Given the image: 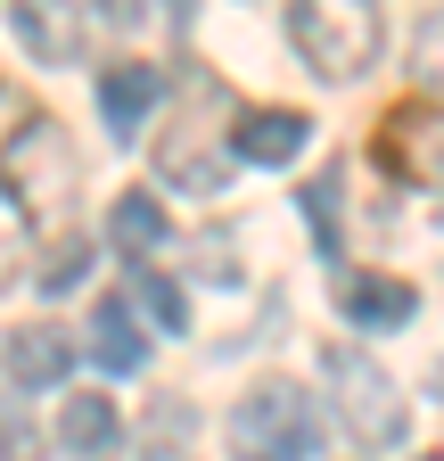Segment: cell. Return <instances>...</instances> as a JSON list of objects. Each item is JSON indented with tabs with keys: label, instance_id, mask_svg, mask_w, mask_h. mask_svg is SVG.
<instances>
[{
	"label": "cell",
	"instance_id": "cell-1",
	"mask_svg": "<svg viewBox=\"0 0 444 461\" xmlns=\"http://www.w3.org/2000/svg\"><path fill=\"white\" fill-rule=\"evenodd\" d=\"M0 198L17 214H67L83 198V157L58 115H17V132L0 140Z\"/></svg>",
	"mask_w": 444,
	"mask_h": 461
},
{
	"label": "cell",
	"instance_id": "cell-2",
	"mask_svg": "<svg viewBox=\"0 0 444 461\" xmlns=\"http://www.w3.org/2000/svg\"><path fill=\"white\" fill-rule=\"evenodd\" d=\"M321 412L297 379H255L231 403V461H313Z\"/></svg>",
	"mask_w": 444,
	"mask_h": 461
},
{
	"label": "cell",
	"instance_id": "cell-3",
	"mask_svg": "<svg viewBox=\"0 0 444 461\" xmlns=\"http://www.w3.org/2000/svg\"><path fill=\"white\" fill-rule=\"evenodd\" d=\"M289 41L305 50V67L321 83H362L378 67V9L370 0H297L289 9Z\"/></svg>",
	"mask_w": 444,
	"mask_h": 461
},
{
	"label": "cell",
	"instance_id": "cell-4",
	"mask_svg": "<svg viewBox=\"0 0 444 461\" xmlns=\"http://www.w3.org/2000/svg\"><path fill=\"white\" fill-rule=\"evenodd\" d=\"M329 395H338V420L362 437V445H404V387L378 371V355L362 346H329Z\"/></svg>",
	"mask_w": 444,
	"mask_h": 461
},
{
	"label": "cell",
	"instance_id": "cell-5",
	"mask_svg": "<svg viewBox=\"0 0 444 461\" xmlns=\"http://www.w3.org/2000/svg\"><path fill=\"white\" fill-rule=\"evenodd\" d=\"M370 149H378L386 173H404V182H420V190H444V115H436L428 99L395 107V115L370 132Z\"/></svg>",
	"mask_w": 444,
	"mask_h": 461
},
{
	"label": "cell",
	"instance_id": "cell-6",
	"mask_svg": "<svg viewBox=\"0 0 444 461\" xmlns=\"http://www.w3.org/2000/svg\"><path fill=\"white\" fill-rule=\"evenodd\" d=\"M9 25H17V41L41 58V67L83 58V17H75V0H9Z\"/></svg>",
	"mask_w": 444,
	"mask_h": 461
},
{
	"label": "cell",
	"instance_id": "cell-7",
	"mask_svg": "<svg viewBox=\"0 0 444 461\" xmlns=\"http://www.w3.org/2000/svg\"><path fill=\"white\" fill-rule=\"evenodd\" d=\"M75 355H83V346H75L58 321H25V330H9V379H17V387H58V379L75 371Z\"/></svg>",
	"mask_w": 444,
	"mask_h": 461
},
{
	"label": "cell",
	"instance_id": "cell-8",
	"mask_svg": "<svg viewBox=\"0 0 444 461\" xmlns=\"http://www.w3.org/2000/svg\"><path fill=\"white\" fill-rule=\"evenodd\" d=\"M156 99H164V75L148 67V58H124V67L99 75V115H107V132H116V140L140 132V115H148Z\"/></svg>",
	"mask_w": 444,
	"mask_h": 461
},
{
	"label": "cell",
	"instance_id": "cell-9",
	"mask_svg": "<svg viewBox=\"0 0 444 461\" xmlns=\"http://www.w3.org/2000/svg\"><path fill=\"white\" fill-rule=\"evenodd\" d=\"M305 140H313V124H305L297 107H247L239 124H231V149L255 157V165H289Z\"/></svg>",
	"mask_w": 444,
	"mask_h": 461
},
{
	"label": "cell",
	"instance_id": "cell-10",
	"mask_svg": "<svg viewBox=\"0 0 444 461\" xmlns=\"http://www.w3.org/2000/svg\"><path fill=\"white\" fill-rule=\"evenodd\" d=\"M91 363L116 371V379H132L148 363V338H140V321H132L124 297H99V313H91Z\"/></svg>",
	"mask_w": 444,
	"mask_h": 461
},
{
	"label": "cell",
	"instance_id": "cell-11",
	"mask_svg": "<svg viewBox=\"0 0 444 461\" xmlns=\"http://www.w3.org/2000/svg\"><path fill=\"white\" fill-rule=\"evenodd\" d=\"M338 305H346V321L354 330H395V321H412L420 313V297H412V280H370V272H354L346 288H338Z\"/></svg>",
	"mask_w": 444,
	"mask_h": 461
},
{
	"label": "cell",
	"instance_id": "cell-12",
	"mask_svg": "<svg viewBox=\"0 0 444 461\" xmlns=\"http://www.w3.org/2000/svg\"><path fill=\"white\" fill-rule=\"evenodd\" d=\"M116 437H124V420H116V395L83 387V395H67V403H58V445H67V453H107Z\"/></svg>",
	"mask_w": 444,
	"mask_h": 461
},
{
	"label": "cell",
	"instance_id": "cell-13",
	"mask_svg": "<svg viewBox=\"0 0 444 461\" xmlns=\"http://www.w3.org/2000/svg\"><path fill=\"white\" fill-rule=\"evenodd\" d=\"M156 173L206 198V190H222V173H231V157H214V149H198L190 132H173V140H156Z\"/></svg>",
	"mask_w": 444,
	"mask_h": 461
},
{
	"label": "cell",
	"instance_id": "cell-14",
	"mask_svg": "<svg viewBox=\"0 0 444 461\" xmlns=\"http://www.w3.org/2000/svg\"><path fill=\"white\" fill-rule=\"evenodd\" d=\"M107 230H116V248L148 256V248L164 240V206H156V190H124V198H116V214H107Z\"/></svg>",
	"mask_w": 444,
	"mask_h": 461
},
{
	"label": "cell",
	"instance_id": "cell-15",
	"mask_svg": "<svg viewBox=\"0 0 444 461\" xmlns=\"http://www.w3.org/2000/svg\"><path fill=\"white\" fill-rule=\"evenodd\" d=\"M132 297L148 305V321H156L164 338H182V330H190V297H182V288H173V280H164V272H148V264H132Z\"/></svg>",
	"mask_w": 444,
	"mask_h": 461
},
{
	"label": "cell",
	"instance_id": "cell-16",
	"mask_svg": "<svg viewBox=\"0 0 444 461\" xmlns=\"http://www.w3.org/2000/svg\"><path fill=\"white\" fill-rule=\"evenodd\" d=\"M83 272H91V240H58V248L41 256V272H33V280H41V297H67Z\"/></svg>",
	"mask_w": 444,
	"mask_h": 461
},
{
	"label": "cell",
	"instance_id": "cell-17",
	"mask_svg": "<svg viewBox=\"0 0 444 461\" xmlns=\"http://www.w3.org/2000/svg\"><path fill=\"white\" fill-rule=\"evenodd\" d=\"M305 222H313L321 256H338V173H321V182L305 190Z\"/></svg>",
	"mask_w": 444,
	"mask_h": 461
},
{
	"label": "cell",
	"instance_id": "cell-18",
	"mask_svg": "<svg viewBox=\"0 0 444 461\" xmlns=\"http://www.w3.org/2000/svg\"><path fill=\"white\" fill-rule=\"evenodd\" d=\"M412 75L428 83V91H444V9L420 25V41H412Z\"/></svg>",
	"mask_w": 444,
	"mask_h": 461
},
{
	"label": "cell",
	"instance_id": "cell-19",
	"mask_svg": "<svg viewBox=\"0 0 444 461\" xmlns=\"http://www.w3.org/2000/svg\"><path fill=\"white\" fill-rule=\"evenodd\" d=\"M0 461H41V429L17 412V403H0Z\"/></svg>",
	"mask_w": 444,
	"mask_h": 461
},
{
	"label": "cell",
	"instance_id": "cell-20",
	"mask_svg": "<svg viewBox=\"0 0 444 461\" xmlns=\"http://www.w3.org/2000/svg\"><path fill=\"white\" fill-rule=\"evenodd\" d=\"M17 272H25V214L0 198V288H9Z\"/></svg>",
	"mask_w": 444,
	"mask_h": 461
},
{
	"label": "cell",
	"instance_id": "cell-21",
	"mask_svg": "<svg viewBox=\"0 0 444 461\" xmlns=\"http://www.w3.org/2000/svg\"><path fill=\"white\" fill-rule=\"evenodd\" d=\"M99 17H107V25H140L148 0H99Z\"/></svg>",
	"mask_w": 444,
	"mask_h": 461
},
{
	"label": "cell",
	"instance_id": "cell-22",
	"mask_svg": "<svg viewBox=\"0 0 444 461\" xmlns=\"http://www.w3.org/2000/svg\"><path fill=\"white\" fill-rule=\"evenodd\" d=\"M0 124H17V91L9 83H0Z\"/></svg>",
	"mask_w": 444,
	"mask_h": 461
},
{
	"label": "cell",
	"instance_id": "cell-23",
	"mask_svg": "<svg viewBox=\"0 0 444 461\" xmlns=\"http://www.w3.org/2000/svg\"><path fill=\"white\" fill-rule=\"evenodd\" d=\"M428 461H444V453H428Z\"/></svg>",
	"mask_w": 444,
	"mask_h": 461
}]
</instances>
